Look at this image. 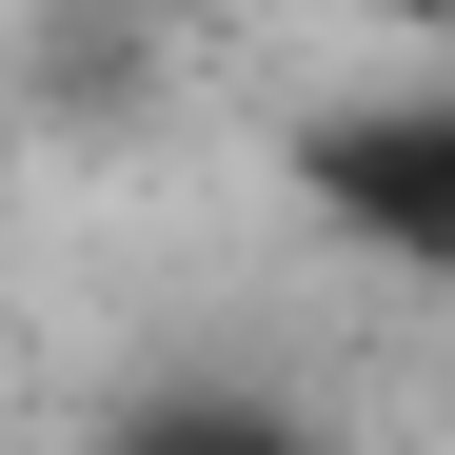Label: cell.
Returning <instances> with one entry per match:
<instances>
[{"mask_svg": "<svg viewBox=\"0 0 455 455\" xmlns=\"http://www.w3.org/2000/svg\"><path fill=\"white\" fill-rule=\"evenodd\" d=\"M297 198H317L337 238L455 277V100H356V119H317V139H297Z\"/></svg>", "mask_w": 455, "mask_h": 455, "instance_id": "1", "label": "cell"}, {"mask_svg": "<svg viewBox=\"0 0 455 455\" xmlns=\"http://www.w3.org/2000/svg\"><path fill=\"white\" fill-rule=\"evenodd\" d=\"M0 198H20V100H0Z\"/></svg>", "mask_w": 455, "mask_h": 455, "instance_id": "2", "label": "cell"}]
</instances>
